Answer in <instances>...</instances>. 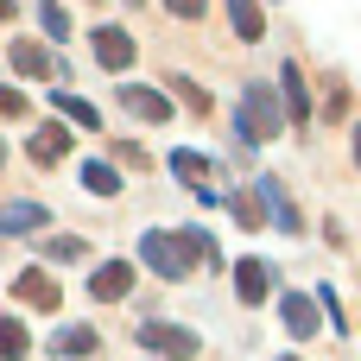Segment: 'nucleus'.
Returning a JSON list of instances; mask_svg holds the SVG:
<instances>
[{
	"label": "nucleus",
	"instance_id": "nucleus-1",
	"mask_svg": "<svg viewBox=\"0 0 361 361\" xmlns=\"http://www.w3.org/2000/svg\"><path fill=\"white\" fill-rule=\"evenodd\" d=\"M216 260V241L209 235H178V228H152L146 241H140V260L159 273V279H190V267L197 260Z\"/></svg>",
	"mask_w": 361,
	"mask_h": 361
},
{
	"label": "nucleus",
	"instance_id": "nucleus-2",
	"mask_svg": "<svg viewBox=\"0 0 361 361\" xmlns=\"http://www.w3.org/2000/svg\"><path fill=\"white\" fill-rule=\"evenodd\" d=\"M235 127H241V140H247V146L273 140V133L286 127V108H279V95H273L267 82H247V89H241V121H235Z\"/></svg>",
	"mask_w": 361,
	"mask_h": 361
},
{
	"label": "nucleus",
	"instance_id": "nucleus-3",
	"mask_svg": "<svg viewBox=\"0 0 361 361\" xmlns=\"http://www.w3.org/2000/svg\"><path fill=\"white\" fill-rule=\"evenodd\" d=\"M140 343H146L152 355H165V361H190L197 355V330H178V324H146Z\"/></svg>",
	"mask_w": 361,
	"mask_h": 361
},
{
	"label": "nucleus",
	"instance_id": "nucleus-4",
	"mask_svg": "<svg viewBox=\"0 0 361 361\" xmlns=\"http://www.w3.org/2000/svg\"><path fill=\"white\" fill-rule=\"evenodd\" d=\"M13 298H19V305H32V311H57V305H63L57 279H51V273H38V267H25V273L13 279Z\"/></svg>",
	"mask_w": 361,
	"mask_h": 361
},
{
	"label": "nucleus",
	"instance_id": "nucleus-5",
	"mask_svg": "<svg viewBox=\"0 0 361 361\" xmlns=\"http://www.w3.org/2000/svg\"><path fill=\"white\" fill-rule=\"evenodd\" d=\"M95 63L102 70H127L133 63V38L121 25H95Z\"/></svg>",
	"mask_w": 361,
	"mask_h": 361
},
{
	"label": "nucleus",
	"instance_id": "nucleus-6",
	"mask_svg": "<svg viewBox=\"0 0 361 361\" xmlns=\"http://www.w3.org/2000/svg\"><path fill=\"white\" fill-rule=\"evenodd\" d=\"M127 292H133V267H127V260H108V267H95V279H89V298L114 305V298H127Z\"/></svg>",
	"mask_w": 361,
	"mask_h": 361
},
{
	"label": "nucleus",
	"instance_id": "nucleus-7",
	"mask_svg": "<svg viewBox=\"0 0 361 361\" xmlns=\"http://www.w3.org/2000/svg\"><path fill=\"white\" fill-rule=\"evenodd\" d=\"M279 89H286V121H292V127H305V121H311V89H305V70H298V63H286V70H279Z\"/></svg>",
	"mask_w": 361,
	"mask_h": 361
},
{
	"label": "nucleus",
	"instance_id": "nucleus-8",
	"mask_svg": "<svg viewBox=\"0 0 361 361\" xmlns=\"http://www.w3.org/2000/svg\"><path fill=\"white\" fill-rule=\"evenodd\" d=\"M25 152H32V165H63L70 159V127H38L25 140Z\"/></svg>",
	"mask_w": 361,
	"mask_h": 361
},
{
	"label": "nucleus",
	"instance_id": "nucleus-9",
	"mask_svg": "<svg viewBox=\"0 0 361 361\" xmlns=\"http://www.w3.org/2000/svg\"><path fill=\"white\" fill-rule=\"evenodd\" d=\"M235 292H241V305H267L273 267H267V260H241V267H235Z\"/></svg>",
	"mask_w": 361,
	"mask_h": 361
},
{
	"label": "nucleus",
	"instance_id": "nucleus-10",
	"mask_svg": "<svg viewBox=\"0 0 361 361\" xmlns=\"http://www.w3.org/2000/svg\"><path fill=\"white\" fill-rule=\"evenodd\" d=\"M121 108H127V114H140V121H171V102H165L159 89H140V82H127V89H121Z\"/></svg>",
	"mask_w": 361,
	"mask_h": 361
},
{
	"label": "nucleus",
	"instance_id": "nucleus-11",
	"mask_svg": "<svg viewBox=\"0 0 361 361\" xmlns=\"http://www.w3.org/2000/svg\"><path fill=\"white\" fill-rule=\"evenodd\" d=\"M279 317H286V330H292V336H317V298L286 292V298H279Z\"/></svg>",
	"mask_w": 361,
	"mask_h": 361
},
{
	"label": "nucleus",
	"instance_id": "nucleus-12",
	"mask_svg": "<svg viewBox=\"0 0 361 361\" xmlns=\"http://www.w3.org/2000/svg\"><path fill=\"white\" fill-rule=\"evenodd\" d=\"M254 190H260V203H267V209H273V222H279V228H286V235H298V228H305V222H298V209H292V197H286V190H279V178H260V184H254Z\"/></svg>",
	"mask_w": 361,
	"mask_h": 361
},
{
	"label": "nucleus",
	"instance_id": "nucleus-13",
	"mask_svg": "<svg viewBox=\"0 0 361 361\" xmlns=\"http://www.w3.org/2000/svg\"><path fill=\"white\" fill-rule=\"evenodd\" d=\"M51 216H44V203H6L0 209V235H32V228H44Z\"/></svg>",
	"mask_w": 361,
	"mask_h": 361
},
{
	"label": "nucleus",
	"instance_id": "nucleus-14",
	"mask_svg": "<svg viewBox=\"0 0 361 361\" xmlns=\"http://www.w3.org/2000/svg\"><path fill=\"white\" fill-rule=\"evenodd\" d=\"M13 70H19V76H51V51L32 44V38H19V44H13Z\"/></svg>",
	"mask_w": 361,
	"mask_h": 361
},
{
	"label": "nucleus",
	"instance_id": "nucleus-15",
	"mask_svg": "<svg viewBox=\"0 0 361 361\" xmlns=\"http://www.w3.org/2000/svg\"><path fill=\"white\" fill-rule=\"evenodd\" d=\"M228 19H235V32H241L247 44L267 32V13H260V0H228Z\"/></svg>",
	"mask_w": 361,
	"mask_h": 361
},
{
	"label": "nucleus",
	"instance_id": "nucleus-16",
	"mask_svg": "<svg viewBox=\"0 0 361 361\" xmlns=\"http://www.w3.org/2000/svg\"><path fill=\"white\" fill-rule=\"evenodd\" d=\"M25 349H32L25 324L19 317H0V361H25Z\"/></svg>",
	"mask_w": 361,
	"mask_h": 361
},
{
	"label": "nucleus",
	"instance_id": "nucleus-17",
	"mask_svg": "<svg viewBox=\"0 0 361 361\" xmlns=\"http://www.w3.org/2000/svg\"><path fill=\"white\" fill-rule=\"evenodd\" d=\"M51 349H57V355H95L102 343H95V330H57Z\"/></svg>",
	"mask_w": 361,
	"mask_h": 361
},
{
	"label": "nucleus",
	"instance_id": "nucleus-18",
	"mask_svg": "<svg viewBox=\"0 0 361 361\" xmlns=\"http://www.w3.org/2000/svg\"><path fill=\"white\" fill-rule=\"evenodd\" d=\"M171 171H178L184 184H203V178H209V159H203V152H171Z\"/></svg>",
	"mask_w": 361,
	"mask_h": 361
},
{
	"label": "nucleus",
	"instance_id": "nucleus-19",
	"mask_svg": "<svg viewBox=\"0 0 361 361\" xmlns=\"http://www.w3.org/2000/svg\"><path fill=\"white\" fill-rule=\"evenodd\" d=\"M82 184H89L95 197H114V190H121V171H114V165H82Z\"/></svg>",
	"mask_w": 361,
	"mask_h": 361
},
{
	"label": "nucleus",
	"instance_id": "nucleus-20",
	"mask_svg": "<svg viewBox=\"0 0 361 361\" xmlns=\"http://www.w3.org/2000/svg\"><path fill=\"white\" fill-rule=\"evenodd\" d=\"M57 114H70L76 127H102V114H95V108H89L82 95H57Z\"/></svg>",
	"mask_w": 361,
	"mask_h": 361
},
{
	"label": "nucleus",
	"instance_id": "nucleus-21",
	"mask_svg": "<svg viewBox=\"0 0 361 361\" xmlns=\"http://www.w3.org/2000/svg\"><path fill=\"white\" fill-rule=\"evenodd\" d=\"M38 19H44V32H51V38H70V13H63L57 0H44V6H38Z\"/></svg>",
	"mask_w": 361,
	"mask_h": 361
},
{
	"label": "nucleus",
	"instance_id": "nucleus-22",
	"mask_svg": "<svg viewBox=\"0 0 361 361\" xmlns=\"http://www.w3.org/2000/svg\"><path fill=\"white\" fill-rule=\"evenodd\" d=\"M44 260H82V241L76 235H51L44 241Z\"/></svg>",
	"mask_w": 361,
	"mask_h": 361
},
{
	"label": "nucleus",
	"instance_id": "nucleus-23",
	"mask_svg": "<svg viewBox=\"0 0 361 361\" xmlns=\"http://www.w3.org/2000/svg\"><path fill=\"white\" fill-rule=\"evenodd\" d=\"M171 89H178V95H184V102H190L197 114H209V95H203V89H197L190 76H171Z\"/></svg>",
	"mask_w": 361,
	"mask_h": 361
},
{
	"label": "nucleus",
	"instance_id": "nucleus-24",
	"mask_svg": "<svg viewBox=\"0 0 361 361\" xmlns=\"http://www.w3.org/2000/svg\"><path fill=\"white\" fill-rule=\"evenodd\" d=\"M235 222H241V228H260V222H267V216H260V197H235Z\"/></svg>",
	"mask_w": 361,
	"mask_h": 361
},
{
	"label": "nucleus",
	"instance_id": "nucleus-25",
	"mask_svg": "<svg viewBox=\"0 0 361 361\" xmlns=\"http://www.w3.org/2000/svg\"><path fill=\"white\" fill-rule=\"evenodd\" d=\"M25 114V95L19 89H0V121H19Z\"/></svg>",
	"mask_w": 361,
	"mask_h": 361
},
{
	"label": "nucleus",
	"instance_id": "nucleus-26",
	"mask_svg": "<svg viewBox=\"0 0 361 361\" xmlns=\"http://www.w3.org/2000/svg\"><path fill=\"white\" fill-rule=\"evenodd\" d=\"M165 6H171L178 19H203V13H209V0H165Z\"/></svg>",
	"mask_w": 361,
	"mask_h": 361
},
{
	"label": "nucleus",
	"instance_id": "nucleus-27",
	"mask_svg": "<svg viewBox=\"0 0 361 361\" xmlns=\"http://www.w3.org/2000/svg\"><path fill=\"white\" fill-rule=\"evenodd\" d=\"M6 19H13V0H0V25H6Z\"/></svg>",
	"mask_w": 361,
	"mask_h": 361
},
{
	"label": "nucleus",
	"instance_id": "nucleus-28",
	"mask_svg": "<svg viewBox=\"0 0 361 361\" xmlns=\"http://www.w3.org/2000/svg\"><path fill=\"white\" fill-rule=\"evenodd\" d=\"M355 165H361V127H355Z\"/></svg>",
	"mask_w": 361,
	"mask_h": 361
},
{
	"label": "nucleus",
	"instance_id": "nucleus-29",
	"mask_svg": "<svg viewBox=\"0 0 361 361\" xmlns=\"http://www.w3.org/2000/svg\"><path fill=\"white\" fill-rule=\"evenodd\" d=\"M279 361H292V355H279Z\"/></svg>",
	"mask_w": 361,
	"mask_h": 361
}]
</instances>
